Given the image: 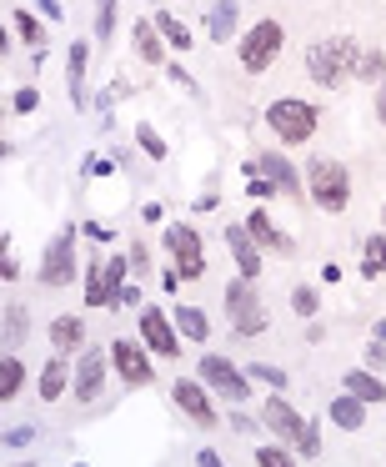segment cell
I'll return each instance as SVG.
<instances>
[{
    "label": "cell",
    "mask_w": 386,
    "mask_h": 467,
    "mask_svg": "<svg viewBox=\"0 0 386 467\" xmlns=\"http://www.w3.org/2000/svg\"><path fill=\"white\" fill-rule=\"evenodd\" d=\"M141 342L151 347L156 357H176V352H181V337H176L171 317H166L161 306H141Z\"/></svg>",
    "instance_id": "cell-11"
},
{
    "label": "cell",
    "mask_w": 386,
    "mask_h": 467,
    "mask_svg": "<svg viewBox=\"0 0 386 467\" xmlns=\"http://www.w3.org/2000/svg\"><path fill=\"white\" fill-rule=\"evenodd\" d=\"M256 462H261V467H286V462H291V452H281V447H256Z\"/></svg>",
    "instance_id": "cell-36"
},
{
    "label": "cell",
    "mask_w": 386,
    "mask_h": 467,
    "mask_svg": "<svg viewBox=\"0 0 386 467\" xmlns=\"http://www.w3.org/2000/svg\"><path fill=\"white\" fill-rule=\"evenodd\" d=\"M246 226H251V236H256V242L266 246V252H276V256H291V252H296V242H291V236H286L281 226L271 222V216L261 212V206H256V212L246 216Z\"/></svg>",
    "instance_id": "cell-17"
},
{
    "label": "cell",
    "mask_w": 386,
    "mask_h": 467,
    "mask_svg": "<svg viewBox=\"0 0 386 467\" xmlns=\"http://www.w3.org/2000/svg\"><path fill=\"white\" fill-rule=\"evenodd\" d=\"M146 266H151V252L136 242V246H131V272H146Z\"/></svg>",
    "instance_id": "cell-40"
},
{
    "label": "cell",
    "mask_w": 386,
    "mask_h": 467,
    "mask_svg": "<svg viewBox=\"0 0 386 467\" xmlns=\"http://www.w3.org/2000/svg\"><path fill=\"white\" fill-rule=\"evenodd\" d=\"M31 427H11V432H5V447H25V442H31Z\"/></svg>",
    "instance_id": "cell-39"
},
{
    "label": "cell",
    "mask_w": 386,
    "mask_h": 467,
    "mask_svg": "<svg viewBox=\"0 0 386 467\" xmlns=\"http://www.w3.org/2000/svg\"><path fill=\"white\" fill-rule=\"evenodd\" d=\"M171 397L181 402V412L191 417L196 427H216V407H211V397H206V387H201V382H186V377H181Z\"/></svg>",
    "instance_id": "cell-15"
},
{
    "label": "cell",
    "mask_w": 386,
    "mask_h": 467,
    "mask_svg": "<svg viewBox=\"0 0 386 467\" xmlns=\"http://www.w3.org/2000/svg\"><path fill=\"white\" fill-rule=\"evenodd\" d=\"M226 242H231V256L241 266V276H261V242L251 236V226H226Z\"/></svg>",
    "instance_id": "cell-16"
},
{
    "label": "cell",
    "mask_w": 386,
    "mask_h": 467,
    "mask_svg": "<svg viewBox=\"0 0 386 467\" xmlns=\"http://www.w3.org/2000/svg\"><path fill=\"white\" fill-rule=\"evenodd\" d=\"M126 272H131V256H106L91 266V286H86V306H116L121 302Z\"/></svg>",
    "instance_id": "cell-8"
},
{
    "label": "cell",
    "mask_w": 386,
    "mask_h": 467,
    "mask_svg": "<svg viewBox=\"0 0 386 467\" xmlns=\"http://www.w3.org/2000/svg\"><path fill=\"white\" fill-rule=\"evenodd\" d=\"M106 367H111V352H101V347H91V352L76 362V397H81V402H101Z\"/></svg>",
    "instance_id": "cell-14"
},
{
    "label": "cell",
    "mask_w": 386,
    "mask_h": 467,
    "mask_svg": "<svg viewBox=\"0 0 386 467\" xmlns=\"http://www.w3.org/2000/svg\"><path fill=\"white\" fill-rule=\"evenodd\" d=\"M156 31H161V36H166V41H171V46H176V51H191V46H196V41H191V31H186V26H181V21H176V16H166V11H161V16H156Z\"/></svg>",
    "instance_id": "cell-29"
},
{
    "label": "cell",
    "mask_w": 386,
    "mask_h": 467,
    "mask_svg": "<svg viewBox=\"0 0 386 467\" xmlns=\"http://www.w3.org/2000/svg\"><path fill=\"white\" fill-rule=\"evenodd\" d=\"M261 422L271 427L276 437H286V442H291L301 457H316V452H321V437H316V427L306 422V417L296 412L286 397H266V402H261Z\"/></svg>",
    "instance_id": "cell-3"
},
{
    "label": "cell",
    "mask_w": 386,
    "mask_h": 467,
    "mask_svg": "<svg viewBox=\"0 0 386 467\" xmlns=\"http://www.w3.org/2000/svg\"><path fill=\"white\" fill-rule=\"evenodd\" d=\"M371 337H381V342H386V317H381V322L371 327Z\"/></svg>",
    "instance_id": "cell-44"
},
{
    "label": "cell",
    "mask_w": 386,
    "mask_h": 467,
    "mask_svg": "<svg viewBox=\"0 0 386 467\" xmlns=\"http://www.w3.org/2000/svg\"><path fill=\"white\" fill-rule=\"evenodd\" d=\"M316 306H321L316 286H296V292H291V312H296V317H316Z\"/></svg>",
    "instance_id": "cell-34"
},
{
    "label": "cell",
    "mask_w": 386,
    "mask_h": 467,
    "mask_svg": "<svg viewBox=\"0 0 386 467\" xmlns=\"http://www.w3.org/2000/svg\"><path fill=\"white\" fill-rule=\"evenodd\" d=\"M61 392H66V362L56 352V362H46V372H41V397L46 402H61Z\"/></svg>",
    "instance_id": "cell-26"
},
{
    "label": "cell",
    "mask_w": 386,
    "mask_h": 467,
    "mask_svg": "<svg viewBox=\"0 0 386 467\" xmlns=\"http://www.w3.org/2000/svg\"><path fill=\"white\" fill-rule=\"evenodd\" d=\"M71 282H76V242L71 236H56L41 262V286H71Z\"/></svg>",
    "instance_id": "cell-13"
},
{
    "label": "cell",
    "mask_w": 386,
    "mask_h": 467,
    "mask_svg": "<svg viewBox=\"0 0 386 467\" xmlns=\"http://www.w3.org/2000/svg\"><path fill=\"white\" fill-rule=\"evenodd\" d=\"M136 141H141V151L151 156V161H166V141H161V131H156V126H136Z\"/></svg>",
    "instance_id": "cell-31"
},
{
    "label": "cell",
    "mask_w": 386,
    "mask_h": 467,
    "mask_svg": "<svg viewBox=\"0 0 386 467\" xmlns=\"http://www.w3.org/2000/svg\"><path fill=\"white\" fill-rule=\"evenodd\" d=\"M331 422L341 427V432H356V427L366 422V402H361L356 392H341V397L331 402Z\"/></svg>",
    "instance_id": "cell-20"
},
{
    "label": "cell",
    "mask_w": 386,
    "mask_h": 467,
    "mask_svg": "<svg viewBox=\"0 0 386 467\" xmlns=\"http://www.w3.org/2000/svg\"><path fill=\"white\" fill-rule=\"evenodd\" d=\"M81 337H86V322H81V317H56V322H51L56 352H71V347H81Z\"/></svg>",
    "instance_id": "cell-23"
},
{
    "label": "cell",
    "mask_w": 386,
    "mask_h": 467,
    "mask_svg": "<svg viewBox=\"0 0 386 467\" xmlns=\"http://www.w3.org/2000/svg\"><path fill=\"white\" fill-rule=\"evenodd\" d=\"M226 322L236 327V337L266 332V306H261V292H256V276H236L226 286Z\"/></svg>",
    "instance_id": "cell-5"
},
{
    "label": "cell",
    "mask_w": 386,
    "mask_h": 467,
    "mask_svg": "<svg viewBox=\"0 0 386 467\" xmlns=\"http://www.w3.org/2000/svg\"><path fill=\"white\" fill-rule=\"evenodd\" d=\"M236 11H241L236 0H221V5H211V16H206V36H211L216 46L236 36Z\"/></svg>",
    "instance_id": "cell-21"
},
{
    "label": "cell",
    "mask_w": 386,
    "mask_h": 467,
    "mask_svg": "<svg viewBox=\"0 0 386 467\" xmlns=\"http://www.w3.org/2000/svg\"><path fill=\"white\" fill-rule=\"evenodd\" d=\"M376 116L386 121V86H381V96H376Z\"/></svg>",
    "instance_id": "cell-43"
},
{
    "label": "cell",
    "mask_w": 386,
    "mask_h": 467,
    "mask_svg": "<svg viewBox=\"0 0 386 467\" xmlns=\"http://www.w3.org/2000/svg\"><path fill=\"white\" fill-rule=\"evenodd\" d=\"M246 377H251V382H266V387H276V392L286 387V372H281V367H271V362H251V367H246Z\"/></svg>",
    "instance_id": "cell-32"
},
{
    "label": "cell",
    "mask_w": 386,
    "mask_h": 467,
    "mask_svg": "<svg viewBox=\"0 0 386 467\" xmlns=\"http://www.w3.org/2000/svg\"><path fill=\"white\" fill-rule=\"evenodd\" d=\"M176 327H181V337H191V342H206V337H211V322H206L201 306H181V312H176Z\"/></svg>",
    "instance_id": "cell-24"
},
{
    "label": "cell",
    "mask_w": 386,
    "mask_h": 467,
    "mask_svg": "<svg viewBox=\"0 0 386 467\" xmlns=\"http://www.w3.org/2000/svg\"><path fill=\"white\" fill-rule=\"evenodd\" d=\"M25 332H31V317H25V306H5V352H15V347L25 342Z\"/></svg>",
    "instance_id": "cell-25"
},
{
    "label": "cell",
    "mask_w": 386,
    "mask_h": 467,
    "mask_svg": "<svg viewBox=\"0 0 386 467\" xmlns=\"http://www.w3.org/2000/svg\"><path fill=\"white\" fill-rule=\"evenodd\" d=\"M111 31H116V0H96V36L111 41Z\"/></svg>",
    "instance_id": "cell-35"
},
{
    "label": "cell",
    "mask_w": 386,
    "mask_h": 467,
    "mask_svg": "<svg viewBox=\"0 0 386 467\" xmlns=\"http://www.w3.org/2000/svg\"><path fill=\"white\" fill-rule=\"evenodd\" d=\"M306 192H311V202L321 212H346L351 206V176H346V166L336 156H311V166H306Z\"/></svg>",
    "instance_id": "cell-1"
},
{
    "label": "cell",
    "mask_w": 386,
    "mask_h": 467,
    "mask_svg": "<svg viewBox=\"0 0 386 467\" xmlns=\"http://www.w3.org/2000/svg\"><path fill=\"white\" fill-rule=\"evenodd\" d=\"M111 362H116V372H121L131 387H146L156 377V367L146 362V347L131 342V337H116V342H111Z\"/></svg>",
    "instance_id": "cell-12"
},
{
    "label": "cell",
    "mask_w": 386,
    "mask_h": 467,
    "mask_svg": "<svg viewBox=\"0 0 386 467\" xmlns=\"http://www.w3.org/2000/svg\"><path fill=\"white\" fill-rule=\"evenodd\" d=\"M196 372H201V382L211 387L216 397H226V402H246V397H251V377L236 372V367L216 352H206L201 362H196Z\"/></svg>",
    "instance_id": "cell-7"
},
{
    "label": "cell",
    "mask_w": 386,
    "mask_h": 467,
    "mask_svg": "<svg viewBox=\"0 0 386 467\" xmlns=\"http://www.w3.org/2000/svg\"><path fill=\"white\" fill-rule=\"evenodd\" d=\"M131 41H136V56H141L146 66L161 61V31H156V21H136Z\"/></svg>",
    "instance_id": "cell-22"
},
{
    "label": "cell",
    "mask_w": 386,
    "mask_h": 467,
    "mask_svg": "<svg viewBox=\"0 0 386 467\" xmlns=\"http://www.w3.org/2000/svg\"><path fill=\"white\" fill-rule=\"evenodd\" d=\"M21 387H25V367L15 362V352H5V362H0V397L11 402V397L21 392Z\"/></svg>",
    "instance_id": "cell-27"
},
{
    "label": "cell",
    "mask_w": 386,
    "mask_h": 467,
    "mask_svg": "<svg viewBox=\"0 0 386 467\" xmlns=\"http://www.w3.org/2000/svg\"><path fill=\"white\" fill-rule=\"evenodd\" d=\"M256 171H261L266 182H276V192H281V196L301 202V171H296V166L286 161L281 151H261L256 161H246V176H256Z\"/></svg>",
    "instance_id": "cell-10"
},
{
    "label": "cell",
    "mask_w": 386,
    "mask_h": 467,
    "mask_svg": "<svg viewBox=\"0 0 386 467\" xmlns=\"http://www.w3.org/2000/svg\"><path fill=\"white\" fill-rule=\"evenodd\" d=\"M361 272L366 276H381L386 272V236H366V242H361Z\"/></svg>",
    "instance_id": "cell-28"
},
{
    "label": "cell",
    "mask_w": 386,
    "mask_h": 467,
    "mask_svg": "<svg viewBox=\"0 0 386 467\" xmlns=\"http://www.w3.org/2000/svg\"><path fill=\"white\" fill-rule=\"evenodd\" d=\"M161 242H166V252L176 256V272H181L186 282H196V276L206 272V252H201V232H196V226L176 222V226H166Z\"/></svg>",
    "instance_id": "cell-9"
},
{
    "label": "cell",
    "mask_w": 386,
    "mask_h": 467,
    "mask_svg": "<svg viewBox=\"0 0 386 467\" xmlns=\"http://www.w3.org/2000/svg\"><path fill=\"white\" fill-rule=\"evenodd\" d=\"M266 126L276 131V141L286 146H301L316 136V106L311 101H296V96H281V101L266 106Z\"/></svg>",
    "instance_id": "cell-4"
},
{
    "label": "cell",
    "mask_w": 386,
    "mask_h": 467,
    "mask_svg": "<svg viewBox=\"0 0 386 467\" xmlns=\"http://www.w3.org/2000/svg\"><path fill=\"white\" fill-rule=\"evenodd\" d=\"M281 41H286L281 21H256L251 31H246V41H241V66H246L251 76H261L266 66L281 56Z\"/></svg>",
    "instance_id": "cell-6"
},
{
    "label": "cell",
    "mask_w": 386,
    "mask_h": 467,
    "mask_svg": "<svg viewBox=\"0 0 386 467\" xmlns=\"http://www.w3.org/2000/svg\"><path fill=\"white\" fill-rule=\"evenodd\" d=\"M41 5V16H51V21H61V0H36Z\"/></svg>",
    "instance_id": "cell-41"
},
{
    "label": "cell",
    "mask_w": 386,
    "mask_h": 467,
    "mask_svg": "<svg viewBox=\"0 0 386 467\" xmlns=\"http://www.w3.org/2000/svg\"><path fill=\"white\" fill-rule=\"evenodd\" d=\"M11 26L21 31V41H25V46H41V41H46V26L36 21L31 11H15V16H11Z\"/></svg>",
    "instance_id": "cell-30"
},
{
    "label": "cell",
    "mask_w": 386,
    "mask_h": 467,
    "mask_svg": "<svg viewBox=\"0 0 386 467\" xmlns=\"http://www.w3.org/2000/svg\"><path fill=\"white\" fill-rule=\"evenodd\" d=\"M341 387H346V392H356L361 402H386V382L376 372H366V367H351Z\"/></svg>",
    "instance_id": "cell-19"
},
{
    "label": "cell",
    "mask_w": 386,
    "mask_h": 467,
    "mask_svg": "<svg viewBox=\"0 0 386 467\" xmlns=\"http://www.w3.org/2000/svg\"><path fill=\"white\" fill-rule=\"evenodd\" d=\"M376 76H386V56L381 51H366L361 61H356V81H376Z\"/></svg>",
    "instance_id": "cell-33"
},
{
    "label": "cell",
    "mask_w": 386,
    "mask_h": 467,
    "mask_svg": "<svg viewBox=\"0 0 386 467\" xmlns=\"http://www.w3.org/2000/svg\"><path fill=\"white\" fill-rule=\"evenodd\" d=\"M86 61H91V46L76 41L71 56H66V86H71V101L86 106Z\"/></svg>",
    "instance_id": "cell-18"
},
{
    "label": "cell",
    "mask_w": 386,
    "mask_h": 467,
    "mask_svg": "<svg viewBox=\"0 0 386 467\" xmlns=\"http://www.w3.org/2000/svg\"><path fill=\"white\" fill-rule=\"evenodd\" d=\"M11 106H15V111H21V116H25V111H36V106H41V96H36V86H21Z\"/></svg>",
    "instance_id": "cell-37"
},
{
    "label": "cell",
    "mask_w": 386,
    "mask_h": 467,
    "mask_svg": "<svg viewBox=\"0 0 386 467\" xmlns=\"http://www.w3.org/2000/svg\"><path fill=\"white\" fill-rule=\"evenodd\" d=\"M171 81H176V86H186V91H196V81L181 71V66H171Z\"/></svg>",
    "instance_id": "cell-42"
},
{
    "label": "cell",
    "mask_w": 386,
    "mask_h": 467,
    "mask_svg": "<svg viewBox=\"0 0 386 467\" xmlns=\"http://www.w3.org/2000/svg\"><path fill=\"white\" fill-rule=\"evenodd\" d=\"M366 367H386V342L381 337H371V347H366Z\"/></svg>",
    "instance_id": "cell-38"
},
{
    "label": "cell",
    "mask_w": 386,
    "mask_h": 467,
    "mask_svg": "<svg viewBox=\"0 0 386 467\" xmlns=\"http://www.w3.org/2000/svg\"><path fill=\"white\" fill-rule=\"evenodd\" d=\"M351 66H356L351 36H331V41H316L311 51H306V71H311V81L326 86V91H336V86L351 76Z\"/></svg>",
    "instance_id": "cell-2"
}]
</instances>
